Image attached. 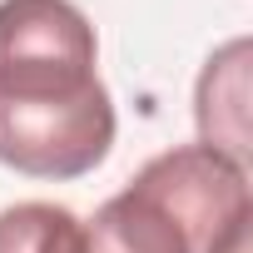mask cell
I'll return each mask as SVG.
<instances>
[{
	"instance_id": "cell-1",
	"label": "cell",
	"mask_w": 253,
	"mask_h": 253,
	"mask_svg": "<svg viewBox=\"0 0 253 253\" xmlns=\"http://www.w3.org/2000/svg\"><path fill=\"white\" fill-rule=\"evenodd\" d=\"M94 25L70 0H0V164L80 179L114 144Z\"/></svg>"
},
{
	"instance_id": "cell-2",
	"label": "cell",
	"mask_w": 253,
	"mask_h": 253,
	"mask_svg": "<svg viewBox=\"0 0 253 253\" xmlns=\"http://www.w3.org/2000/svg\"><path fill=\"white\" fill-rule=\"evenodd\" d=\"M84 253H199L184 218L134 174L84 223Z\"/></svg>"
},
{
	"instance_id": "cell-3",
	"label": "cell",
	"mask_w": 253,
	"mask_h": 253,
	"mask_svg": "<svg viewBox=\"0 0 253 253\" xmlns=\"http://www.w3.org/2000/svg\"><path fill=\"white\" fill-rule=\"evenodd\" d=\"M199 144L248 164V40H228L209 55L194 89Z\"/></svg>"
},
{
	"instance_id": "cell-4",
	"label": "cell",
	"mask_w": 253,
	"mask_h": 253,
	"mask_svg": "<svg viewBox=\"0 0 253 253\" xmlns=\"http://www.w3.org/2000/svg\"><path fill=\"white\" fill-rule=\"evenodd\" d=\"M0 253H84V223L65 204H10L0 209Z\"/></svg>"
}]
</instances>
